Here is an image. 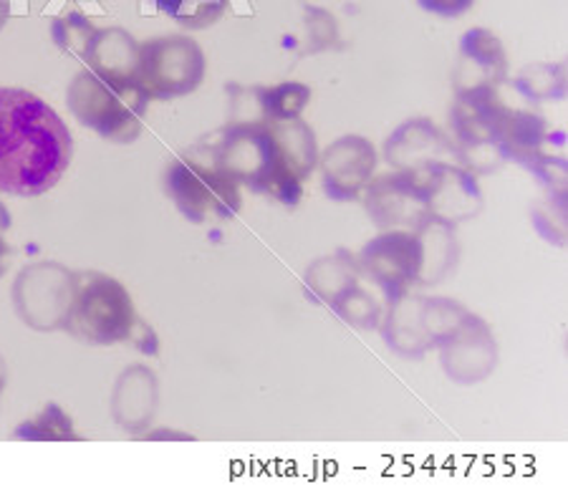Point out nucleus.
Here are the masks:
<instances>
[{
    "mask_svg": "<svg viewBox=\"0 0 568 487\" xmlns=\"http://www.w3.org/2000/svg\"><path fill=\"white\" fill-rule=\"evenodd\" d=\"M443 346V364L453 379L473 384L485 379L496 364V344L488 326L467 314Z\"/></svg>",
    "mask_w": 568,
    "mask_h": 487,
    "instance_id": "nucleus-13",
    "label": "nucleus"
},
{
    "mask_svg": "<svg viewBox=\"0 0 568 487\" xmlns=\"http://www.w3.org/2000/svg\"><path fill=\"white\" fill-rule=\"evenodd\" d=\"M164 190L178 210L195 225H217L241 213L237 182L215 162L182 158L168 170Z\"/></svg>",
    "mask_w": 568,
    "mask_h": 487,
    "instance_id": "nucleus-5",
    "label": "nucleus"
},
{
    "mask_svg": "<svg viewBox=\"0 0 568 487\" xmlns=\"http://www.w3.org/2000/svg\"><path fill=\"white\" fill-rule=\"evenodd\" d=\"M144 374H146V369L134 366V369H130L122 376V379H119L122 387L132 392V397L126 392L116 389L114 415H116L119 425H130V429H136L140 425H144V422L152 417L154 402H158V382H154V376L150 374L146 384H142Z\"/></svg>",
    "mask_w": 568,
    "mask_h": 487,
    "instance_id": "nucleus-16",
    "label": "nucleus"
},
{
    "mask_svg": "<svg viewBox=\"0 0 568 487\" xmlns=\"http://www.w3.org/2000/svg\"><path fill=\"white\" fill-rule=\"evenodd\" d=\"M384 158L392 168L399 170L433 168V164H460L465 168L460 150L429 119H412V122L402 124L389 136Z\"/></svg>",
    "mask_w": 568,
    "mask_h": 487,
    "instance_id": "nucleus-12",
    "label": "nucleus"
},
{
    "mask_svg": "<svg viewBox=\"0 0 568 487\" xmlns=\"http://www.w3.org/2000/svg\"><path fill=\"white\" fill-rule=\"evenodd\" d=\"M419 268L423 243L412 233H384L374 237L359 255V271L377 283L389 303L405 296L412 283H417Z\"/></svg>",
    "mask_w": 568,
    "mask_h": 487,
    "instance_id": "nucleus-10",
    "label": "nucleus"
},
{
    "mask_svg": "<svg viewBox=\"0 0 568 487\" xmlns=\"http://www.w3.org/2000/svg\"><path fill=\"white\" fill-rule=\"evenodd\" d=\"M77 3H97V0H77Z\"/></svg>",
    "mask_w": 568,
    "mask_h": 487,
    "instance_id": "nucleus-26",
    "label": "nucleus"
},
{
    "mask_svg": "<svg viewBox=\"0 0 568 487\" xmlns=\"http://www.w3.org/2000/svg\"><path fill=\"white\" fill-rule=\"evenodd\" d=\"M508 57L498 35L485 29L467 31L460 39V59L455 69L457 91L490 87L496 89L506 81Z\"/></svg>",
    "mask_w": 568,
    "mask_h": 487,
    "instance_id": "nucleus-14",
    "label": "nucleus"
},
{
    "mask_svg": "<svg viewBox=\"0 0 568 487\" xmlns=\"http://www.w3.org/2000/svg\"><path fill=\"white\" fill-rule=\"evenodd\" d=\"M516 89L530 101H551L566 97V71L561 63H534L520 71Z\"/></svg>",
    "mask_w": 568,
    "mask_h": 487,
    "instance_id": "nucleus-20",
    "label": "nucleus"
},
{
    "mask_svg": "<svg viewBox=\"0 0 568 487\" xmlns=\"http://www.w3.org/2000/svg\"><path fill=\"white\" fill-rule=\"evenodd\" d=\"M356 281V263H352L349 255H334V258H326L316 263L314 268L308 271V286L314 288L321 298L326 303H334L349 291Z\"/></svg>",
    "mask_w": 568,
    "mask_h": 487,
    "instance_id": "nucleus-19",
    "label": "nucleus"
},
{
    "mask_svg": "<svg viewBox=\"0 0 568 487\" xmlns=\"http://www.w3.org/2000/svg\"><path fill=\"white\" fill-rule=\"evenodd\" d=\"M364 207L379 227L419 230L433 220L425 168L377 177L364 187Z\"/></svg>",
    "mask_w": 568,
    "mask_h": 487,
    "instance_id": "nucleus-8",
    "label": "nucleus"
},
{
    "mask_svg": "<svg viewBox=\"0 0 568 487\" xmlns=\"http://www.w3.org/2000/svg\"><path fill=\"white\" fill-rule=\"evenodd\" d=\"M136 57H140V45L130 33L122 29H97L81 63L106 77L136 79Z\"/></svg>",
    "mask_w": 568,
    "mask_h": 487,
    "instance_id": "nucleus-15",
    "label": "nucleus"
},
{
    "mask_svg": "<svg viewBox=\"0 0 568 487\" xmlns=\"http://www.w3.org/2000/svg\"><path fill=\"white\" fill-rule=\"evenodd\" d=\"M94 33L97 29L89 23V18L81 13H71L53 23V41H57L61 51H67L69 57L79 61H84V53L91 39H94Z\"/></svg>",
    "mask_w": 568,
    "mask_h": 487,
    "instance_id": "nucleus-21",
    "label": "nucleus"
},
{
    "mask_svg": "<svg viewBox=\"0 0 568 487\" xmlns=\"http://www.w3.org/2000/svg\"><path fill=\"white\" fill-rule=\"evenodd\" d=\"M150 94L136 79L106 77L84 69L69 87V109L81 124L116 144H132L142 134Z\"/></svg>",
    "mask_w": 568,
    "mask_h": 487,
    "instance_id": "nucleus-4",
    "label": "nucleus"
},
{
    "mask_svg": "<svg viewBox=\"0 0 568 487\" xmlns=\"http://www.w3.org/2000/svg\"><path fill=\"white\" fill-rule=\"evenodd\" d=\"M63 328L94 346L132 342L144 354H158V336L134 314L130 293L102 273L73 275V301Z\"/></svg>",
    "mask_w": 568,
    "mask_h": 487,
    "instance_id": "nucleus-3",
    "label": "nucleus"
},
{
    "mask_svg": "<svg viewBox=\"0 0 568 487\" xmlns=\"http://www.w3.org/2000/svg\"><path fill=\"white\" fill-rule=\"evenodd\" d=\"M73 301V273L57 263H36L16 283V306L33 328H63Z\"/></svg>",
    "mask_w": 568,
    "mask_h": 487,
    "instance_id": "nucleus-9",
    "label": "nucleus"
},
{
    "mask_svg": "<svg viewBox=\"0 0 568 487\" xmlns=\"http://www.w3.org/2000/svg\"><path fill=\"white\" fill-rule=\"evenodd\" d=\"M334 308L338 316L349 321L356 328H372L379 324L377 303L369 298V293H364L359 288V283H354V286L334 303Z\"/></svg>",
    "mask_w": 568,
    "mask_h": 487,
    "instance_id": "nucleus-22",
    "label": "nucleus"
},
{
    "mask_svg": "<svg viewBox=\"0 0 568 487\" xmlns=\"http://www.w3.org/2000/svg\"><path fill=\"white\" fill-rule=\"evenodd\" d=\"M205 77V53L187 35H164L140 45L136 81L150 99L185 97Z\"/></svg>",
    "mask_w": 568,
    "mask_h": 487,
    "instance_id": "nucleus-7",
    "label": "nucleus"
},
{
    "mask_svg": "<svg viewBox=\"0 0 568 487\" xmlns=\"http://www.w3.org/2000/svg\"><path fill=\"white\" fill-rule=\"evenodd\" d=\"M71 162L61 116L31 91L0 87V192L39 197L59 185Z\"/></svg>",
    "mask_w": 568,
    "mask_h": 487,
    "instance_id": "nucleus-2",
    "label": "nucleus"
},
{
    "mask_svg": "<svg viewBox=\"0 0 568 487\" xmlns=\"http://www.w3.org/2000/svg\"><path fill=\"white\" fill-rule=\"evenodd\" d=\"M377 164V152L364 136L336 140L321 158V182L324 192L336 202L359 200Z\"/></svg>",
    "mask_w": 568,
    "mask_h": 487,
    "instance_id": "nucleus-11",
    "label": "nucleus"
},
{
    "mask_svg": "<svg viewBox=\"0 0 568 487\" xmlns=\"http://www.w3.org/2000/svg\"><path fill=\"white\" fill-rule=\"evenodd\" d=\"M510 109L503 106L496 89L478 87L457 91L453 109V126L463 144L465 168L493 172L506 160L503 154V132H506Z\"/></svg>",
    "mask_w": 568,
    "mask_h": 487,
    "instance_id": "nucleus-6",
    "label": "nucleus"
},
{
    "mask_svg": "<svg viewBox=\"0 0 568 487\" xmlns=\"http://www.w3.org/2000/svg\"><path fill=\"white\" fill-rule=\"evenodd\" d=\"M213 162L237 185L293 207L316 164V136L301 119H243L217 134Z\"/></svg>",
    "mask_w": 568,
    "mask_h": 487,
    "instance_id": "nucleus-1",
    "label": "nucleus"
},
{
    "mask_svg": "<svg viewBox=\"0 0 568 487\" xmlns=\"http://www.w3.org/2000/svg\"><path fill=\"white\" fill-rule=\"evenodd\" d=\"M11 225V215H8V210L0 205V275L6 271V258H8V245L3 241V233Z\"/></svg>",
    "mask_w": 568,
    "mask_h": 487,
    "instance_id": "nucleus-25",
    "label": "nucleus"
},
{
    "mask_svg": "<svg viewBox=\"0 0 568 487\" xmlns=\"http://www.w3.org/2000/svg\"><path fill=\"white\" fill-rule=\"evenodd\" d=\"M225 8L227 0H140V13H164L185 29H207Z\"/></svg>",
    "mask_w": 568,
    "mask_h": 487,
    "instance_id": "nucleus-17",
    "label": "nucleus"
},
{
    "mask_svg": "<svg viewBox=\"0 0 568 487\" xmlns=\"http://www.w3.org/2000/svg\"><path fill=\"white\" fill-rule=\"evenodd\" d=\"M306 13V31H308V45L304 53H316V51H326L332 49V43L338 41L336 35V21L326 11H318L314 6H304Z\"/></svg>",
    "mask_w": 568,
    "mask_h": 487,
    "instance_id": "nucleus-23",
    "label": "nucleus"
},
{
    "mask_svg": "<svg viewBox=\"0 0 568 487\" xmlns=\"http://www.w3.org/2000/svg\"><path fill=\"white\" fill-rule=\"evenodd\" d=\"M419 8H425L429 13L445 16V18H455L463 16L465 11H470L473 0H417Z\"/></svg>",
    "mask_w": 568,
    "mask_h": 487,
    "instance_id": "nucleus-24",
    "label": "nucleus"
},
{
    "mask_svg": "<svg viewBox=\"0 0 568 487\" xmlns=\"http://www.w3.org/2000/svg\"><path fill=\"white\" fill-rule=\"evenodd\" d=\"M255 109H258L261 119H273V122H283V119H298L304 112L311 89L298 81H286L278 87H253Z\"/></svg>",
    "mask_w": 568,
    "mask_h": 487,
    "instance_id": "nucleus-18",
    "label": "nucleus"
}]
</instances>
